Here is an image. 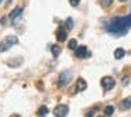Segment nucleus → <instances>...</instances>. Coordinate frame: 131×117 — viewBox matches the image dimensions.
Here are the masks:
<instances>
[{"instance_id": "f257e3e1", "label": "nucleus", "mask_w": 131, "mask_h": 117, "mask_svg": "<svg viewBox=\"0 0 131 117\" xmlns=\"http://www.w3.org/2000/svg\"><path fill=\"white\" fill-rule=\"evenodd\" d=\"M18 42V38L16 35H7L2 42H0V51H7L12 47H14L16 44Z\"/></svg>"}, {"instance_id": "f03ea898", "label": "nucleus", "mask_w": 131, "mask_h": 117, "mask_svg": "<svg viewBox=\"0 0 131 117\" xmlns=\"http://www.w3.org/2000/svg\"><path fill=\"white\" fill-rule=\"evenodd\" d=\"M71 79H72V72L71 71H63L62 73L59 75V78H58V86H59V88H63V86H66L71 82Z\"/></svg>"}, {"instance_id": "7ed1b4c3", "label": "nucleus", "mask_w": 131, "mask_h": 117, "mask_svg": "<svg viewBox=\"0 0 131 117\" xmlns=\"http://www.w3.org/2000/svg\"><path fill=\"white\" fill-rule=\"evenodd\" d=\"M69 113V107L66 104H58L54 109V116L55 117H66Z\"/></svg>"}, {"instance_id": "20e7f679", "label": "nucleus", "mask_w": 131, "mask_h": 117, "mask_svg": "<svg viewBox=\"0 0 131 117\" xmlns=\"http://www.w3.org/2000/svg\"><path fill=\"white\" fill-rule=\"evenodd\" d=\"M114 85H116V80H114L111 76H104L102 79V86L106 89V90H111V89L114 88Z\"/></svg>"}, {"instance_id": "39448f33", "label": "nucleus", "mask_w": 131, "mask_h": 117, "mask_svg": "<svg viewBox=\"0 0 131 117\" xmlns=\"http://www.w3.org/2000/svg\"><path fill=\"white\" fill-rule=\"evenodd\" d=\"M21 13H23V9H21V7H16V9L13 10L12 13H10V14H9V18H10V21H12V24H14L16 21L20 18Z\"/></svg>"}, {"instance_id": "423d86ee", "label": "nucleus", "mask_w": 131, "mask_h": 117, "mask_svg": "<svg viewBox=\"0 0 131 117\" xmlns=\"http://www.w3.org/2000/svg\"><path fill=\"white\" fill-rule=\"evenodd\" d=\"M75 55H76V58H86V57H90V52H88V48L82 45L75 49Z\"/></svg>"}, {"instance_id": "0eeeda50", "label": "nucleus", "mask_w": 131, "mask_h": 117, "mask_svg": "<svg viewBox=\"0 0 131 117\" xmlns=\"http://www.w3.org/2000/svg\"><path fill=\"white\" fill-rule=\"evenodd\" d=\"M66 30L63 28V27H59V28L57 30V40L59 41V42H63V41L66 40Z\"/></svg>"}, {"instance_id": "6e6552de", "label": "nucleus", "mask_w": 131, "mask_h": 117, "mask_svg": "<svg viewBox=\"0 0 131 117\" xmlns=\"http://www.w3.org/2000/svg\"><path fill=\"white\" fill-rule=\"evenodd\" d=\"M86 88H88V83H86V80L82 79V78H79V79H78V82H76V89H78L79 92H83Z\"/></svg>"}, {"instance_id": "1a4fd4ad", "label": "nucleus", "mask_w": 131, "mask_h": 117, "mask_svg": "<svg viewBox=\"0 0 131 117\" xmlns=\"http://www.w3.org/2000/svg\"><path fill=\"white\" fill-rule=\"evenodd\" d=\"M130 107H131V96H128L121 102V109L123 110H128Z\"/></svg>"}, {"instance_id": "9d476101", "label": "nucleus", "mask_w": 131, "mask_h": 117, "mask_svg": "<svg viewBox=\"0 0 131 117\" xmlns=\"http://www.w3.org/2000/svg\"><path fill=\"white\" fill-rule=\"evenodd\" d=\"M48 107H47V106H41L40 109H38V111H37V116L38 117H45L47 114H48Z\"/></svg>"}, {"instance_id": "9b49d317", "label": "nucleus", "mask_w": 131, "mask_h": 117, "mask_svg": "<svg viewBox=\"0 0 131 117\" xmlns=\"http://www.w3.org/2000/svg\"><path fill=\"white\" fill-rule=\"evenodd\" d=\"M124 55H125V51L123 48H117L116 51H114V58H116V59H121Z\"/></svg>"}, {"instance_id": "f8f14e48", "label": "nucleus", "mask_w": 131, "mask_h": 117, "mask_svg": "<svg viewBox=\"0 0 131 117\" xmlns=\"http://www.w3.org/2000/svg\"><path fill=\"white\" fill-rule=\"evenodd\" d=\"M61 51H62V49H61V47H59V45H52V47H51V52H52V55H54L55 58L59 57Z\"/></svg>"}, {"instance_id": "ddd939ff", "label": "nucleus", "mask_w": 131, "mask_h": 117, "mask_svg": "<svg viewBox=\"0 0 131 117\" xmlns=\"http://www.w3.org/2000/svg\"><path fill=\"white\" fill-rule=\"evenodd\" d=\"M68 48L69 49H76L78 48V41L76 40H73V38H72V40H69V42H68Z\"/></svg>"}, {"instance_id": "4468645a", "label": "nucleus", "mask_w": 131, "mask_h": 117, "mask_svg": "<svg viewBox=\"0 0 131 117\" xmlns=\"http://www.w3.org/2000/svg\"><path fill=\"white\" fill-rule=\"evenodd\" d=\"M104 113L107 114V116H111V114L114 113V107H113V106H106V109H104Z\"/></svg>"}, {"instance_id": "2eb2a0df", "label": "nucleus", "mask_w": 131, "mask_h": 117, "mask_svg": "<svg viewBox=\"0 0 131 117\" xmlns=\"http://www.w3.org/2000/svg\"><path fill=\"white\" fill-rule=\"evenodd\" d=\"M100 3H102V6H104V7H110L111 3H113V0H100Z\"/></svg>"}, {"instance_id": "dca6fc26", "label": "nucleus", "mask_w": 131, "mask_h": 117, "mask_svg": "<svg viewBox=\"0 0 131 117\" xmlns=\"http://www.w3.org/2000/svg\"><path fill=\"white\" fill-rule=\"evenodd\" d=\"M66 27H68V30L73 28V21H72V18H68V20H66Z\"/></svg>"}, {"instance_id": "f3484780", "label": "nucleus", "mask_w": 131, "mask_h": 117, "mask_svg": "<svg viewBox=\"0 0 131 117\" xmlns=\"http://www.w3.org/2000/svg\"><path fill=\"white\" fill-rule=\"evenodd\" d=\"M69 3H71V6L76 7V6H79V3H80V0H69Z\"/></svg>"}, {"instance_id": "a211bd4d", "label": "nucleus", "mask_w": 131, "mask_h": 117, "mask_svg": "<svg viewBox=\"0 0 131 117\" xmlns=\"http://www.w3.org/2000/svg\"><path fill=\"white\" fill-rule=\"evenodd\" d=\"M127 83H128V79H127V78H125V79H123V86H125Z\"/></svg>"}, {"instance_id": "6ab92c4d", "label": "nucleus", "mask_w": 131, "mask_h": 117, "mask_svg": "<svg viewBox=\"0 0 131 117\" xmlns=\"http://www.w3.org/2000/svg\"><path fill=\"white\" fill-rule=\"evenodd\" d=\"M12 117H20V116H18V114H13Z\"/></svg>"}, {"instance_id": "aec40b11", "label": "nucleus", "mask_w": 131, "mask_h": 117, "mask_svg": "<svg viewBox=\"0 0 131 117\" xmlns=\"http://www.w3.org/2000/svg\"><path fill=\"white\" fill-rule=\"evenodd\" d=\"M120 2H127V0H120Z\"/></svg>"}, {"instance_id": "412c9836", "label": "nucleus", "mask_w": 131, "mask_h": 117, "mask_svg": "<svg viewBox=\"0 0 131 117\" xmlns=\"http://www.w3.org/2000/svg\"><path fill=\"white\" fill-rule=\"evenodd\" d=\"M2 2H3V0H0V3H2Z\"/></svg>"}, {"instance_id": "4be33fe9", "label": "nucleus", "mask_w": 131, "mask_h": 117, "mask_svg": "<svg viewBox=\"0 0 131 117\" xmlns=\"http://www.w3.org/2000/svg\"><path fill=\"white\" fill-rule=\"evenodd\" d=\"M99 117H102V116H99Z\"/></svg>"}]
</instances>
